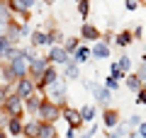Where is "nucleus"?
<instances>
[{
  "label": "nucleus",
  "instance_id": "23",
  "mask_svg": "<svg viewBox=\"0 0 146 138\" xmlns=\"http://www.w3.org/2000/svg\"><path fill=\"white\" fill-rule=\"evenodd\" d=\"M112 41H115L117 46H129L131 41H134V34H131L129 29H124V32H119V34H117V36H115Z\"/></svg>",
  "mask_w": 146,
  "mask_h": 138
},
{
  "label": "nucleus",
  "instance_id": "16",
  "mask_svg": "<svg viewBox=\"0 0 146 138\" xmlns=\"http://www.w3.org/2000/svg\"><path fill=\"white\" fill-rule=\"evenodd\" d=\"M90 56H95V58H107V56H110V44L100 39L98 44L90 49Z\"/></svg>",
  "mask_w": 146,
  "mask_h": 138
},
{
  "label": "nucleus",
  "instance_id": "24",
  "mask_svg": "<svg viewBox=\"0 0 146 138\" xmlns=\"http://www.w3.org/2000/svg\"><path fill=\"white\" fill-rule=\"evenodd\" d=\"M63 51L66 53H73L76 51V49H78V36H71V39H63Z\"/></svg>",
  "mask_w": 146,
  "mask_h": 138
},
{
  "label": "nucleus",
  "instance_id": "43",
  "mask_svg": "<svg viewBox=\"0 0 146 138\" xmlns=\"http://www.w3.org/2000/svg\"><path fill=\"white\" fill-rule=\"evenodd\" d=\"M0 109H3V104H0Z\"/></svg>",
  "mask_w": 146,
  "mask_h": 138
},
{
  "label": "nucleus",
  "instance_id": "15",
  "mask_svg": "<svg viewBox=\"0 0 146 138\" xmlns=\"http://www.w3.org/2000/svg\"><path fill=\"white\" fill-rule=\"evenodd\" d=\"M36 138H58V131H56L54 124L42 121V124H39V133H36Z\"/></svg>",
  "mask_w": 146,
  "mask_h": 138
},
{
  "label": "nucleus",
  "instance_id": "8",
  "mask_svg": "<svg viewBox=\"0 0 146 138\" xmlns=\"http://www.w3.org/2000/svg\"><path fill=\"white\" fill-rule=\"evenodd\" d=\"M46 58H49V63H54V66H66V63H71V61H73L71 53L63 51V46H51Z\"/></svg>",
  "mask_w": 146,
  "mask_h": 138
},
{
  "label": "nucleus",
  "instance_id": "39",
  "mask_svg": "<svg viewBox=\"0 0 146 138\" xmlns=\"http://www.w3.org/2000/svg\"><path fill=\"white\" fill-rule=\"evenodd\" d=\"M80 138H93V131H88L85 136H80Z\"/></svg>",
  "mask_w": 146,
  "mask_h": 138
},
{
  "label": "nucleus",
  "instance_id": "1",
  "mask_svg": "<svg viewBox=\"0 0 146 138\" xmlns=\"http://www.w3.org/2000/svg\"><path fill=\"white\" fill-rule=\"evenodd\" d=\"M36 119H39V121H46V124H56L58 119H61V107H58V104H54L51 99H44V102L39 104Z\"/></svg>",
  "mask_w": 146,
  "mask_h": 138
},
{
  "label": "nucleus",
  "instance_id": "5",
  "mask_svg": "<svg viewBox=\"0 0 146 138\" xmlns=\"http://www.w3.org/2000/svg\"><path fill=\"white\" fill-rule=\"evenodd\" d=\"M12 92H15L17 97H29L32 92H36V85H34V80H32L29 75H25V78H17L15 82H12Z\"/></svg>",
  "mask_w": 146,
  "mask_h": 138
},
{
  "label": "nucleus",
  "instance_id": "19",
  "mask_svg": "<svg viewBox=\"0 0 146 138\" xmlns=\"http://www.w3.org/2000/svg\"><path fill=\"white\" fill-rule=\"evenodd\" d=\"M46 39H49V46H61L63 44V34H61V29H56V27H51V29L46 32Z\"/></svg>",
  "mask_w": 146,
  "mask_h": 138
},
{
  "label": "nucleus",
  "instance_id": "7",
  "mask_svg": "<svg viewBox=\"0 0 146 138\" xmlns=\"http://www.w3.org/2000/svg\"><path fill=\"white\" fill-rule=\"evenodd\" d=\"M46 66H49V58H39V56L32 58V61H29V68H27V75L36 82L39 78H42V73L46 70Z\"/></svg>",
  "mask_w": 146,
  "mask_h": 138
},
{
  "label": "nucleus",
  "instance_id": "27",
  "mask_svg": "<svg viewBox=\"0 0 146 138\" xmlns=\"http://www.w3.org/2000/svg\"><path fill=\"white\" fill-rule=\"evenodd\" d=\"M88 12H90V0H78V15L88 20Z\"/></svg>",
  "mask_w": 146,
  "mask_h": 138
},
{
  "label": "nucleus",
  "instance_id": "40",
  "mask_svg": "<svg viewBox=\"0 0 146 138\" xmlns=\"http://www.w3.org/2000/svg\"><path fill=\"white\" fill-rule=\"evenodd\" d=\"M0 138H10V136H7V133H5V131H0Z\"/></svg>",
  "mask_w": 146,
  "mask_h": 138
},
{
  "label": "nucleus",
  "instance_id": "30",
  "mask_svg": "<svg viewBox=\"0 0 146 138\" xmlns=\"http://www.w3.org/2000/svg\"><path fill=\"white\" fill-rule=\"evenodd\" d=\"M124 133H127V124H117V126L112 128V133H110L107 138H122Z\"/></svg>",
  "mask_w": 146,
  "mask_h": 138
},
{
  "label": "nucleus",
  "instance_id": "6",
  "mask_svg": "<svg viewBox=\"0 0 146 138\" xmlns=\"http://www.w3.org/2000/svg\"><path fill=\"white\" fill-rule=\"evenodd\" d=\"M56 80H58V68L54 66V63H49V66H46V70L42 73V78H39V80H36L34 85H36V90H39V92H44L49 85H51V82H56Z\"/></svg>",
  "mask_w": 146,
  "mask_h": 138
},
{
  "label": "nucleus",
  "instance_id": "2",
  "mask_svg": "<svg viewBox=\"0 0 146 138\" xmlns=\"http://www.w3.org/2000/svg\"><path fill=\"white\" fill-rule=\"evenodd\" d=\"M7 68H10V73L15 75V80L17 78H25L27 75V68H29V61H27V56H25V51L22 49H17V53L7 61Z\"/></svg>",
  "mask_w": 146,
  "mask_h": 138
},
{
  "label": "nucleus",
  "instance_id": "10",
  "mask_svg": "<svg viewBox=\"0 0 146 138\" xmlns=\"http://www.w3.org/2000/svg\"><path fill=\"white\" fill-rule=\"evenodd\" d=\"M80 39H83V41H100V39H102V32H100L95 24H90V22H83Z\"/></svg>",
  "mask_w": 146,
  "mask_h": 138
},
{
  "label": "nucleus",
  "instance_id": "11",
  "mask_svg": "<svg viewBox=\"0 0 146 138\" xmlns=\"http://www.w3.org/2000/svg\"><path fill=\"white\" fill-rule=\"evenodd\" d=\"M44 102V97H42V92H39V95H36V92H32L29 97H25V109L29 114H34L36 116V112H39V104Z\"/></svg>",
  "mask_w": 146,
  "mask_h": 138
},
{
  "label": "nucleus",
  "instance_id": "31",
  "mask_svg": "<svg viewBox=\"0 0 146 138\" xmlns=\"http://www.w3.org/2000/svg\"><path fill=\"white\" fill-rule=\"evenodd\" d=\"M117 68H119L122 73H129V70H131V58H129V56H122L119 63H117Z\"/></svg>",
  "mask_w": 146,
  "mask_h": 138
},
{
  "label": "nucleus",
  "instance_id": "9",
  "mask_svg": "<svg viewBox=\"0 0 146 138\" xmlns=\"http://www.w3.org/2000/svg\"><path fill=\"white\" fill-rule=\"evenodd\" d=\"M61 119H66L71 128H80V124H83L80 112H78V109H73V107H61Z\"/></svg>",
  "mask_w": 146,
  "mask_h": 138
},
{
  "label": "nucleus",
  "instance_id": "28",
  "mask_svg": "<svg viewBox=\"0 0 146 138\" xmlns=\"http://www.w3.org/2000/svg\"><path fill=\"white\" fill-rule=\"evenodd\" d=\"M80 119H83V121H93V119H95V107H90V104L83 107V109H80Z\"/></svg>",
  "mask_w": 146,
  "mask_h": 138
},
{
  "label": "nucleus",
  "instance_id": "3",
  "mask_svg": "<svg viewBox=\"0 0 146 138\" xmlns=\"http://www.w3.org/2000/svg\"><path fill=\"white\" fill-rule=\"evenodd\" d=\"M3 112H5L7 116L22 119V116H25V99L17 97L15 92H10V95H7V99H5V104H3Z\"/></svg>",
  "mask_w": 146,
  "mask_h": 138
},
{
  "label": "nucleus",
  "instance_id": "26",
  "mask_svg": "<svg viewBox=\"0 0 146 138\" xmlns=\"http://www.w3.org/2000/svg\"><path fill=\"white\" fill-rule=\"evenodd\" d=\"M127 87H129L131 92H139V90H141V80H139V75H129V78H127Z\"/></svg>",
  "mask_w": 146,
  "mask_h": 138
},
{
  "label": "nucleus",
  "instance_id": "18",
  "mask_svg": "<svg viewBox=\"0 0 146 138\" xmlns=\"http://www.w3.org/2000/svg\"><path fill=\"white\" fill-rule=\"evenodd\" d=\"M7 32H5V36L10 39V44H15L17 46V41H20V36H22V32H20V24H15V22H7Z\"/></svg>",
  "mask_w": 146,
  "mask_h": 138
},
{
  "label": "nucleus",
  "instance_id": "35",
  "mask_svg": "<svg viewBox=\"0 0 146 138\" xmlns=\"http://www.w3.org/2000/svg\"><path fill=\"white\" fill-rule=\"evenodd\" d=\"M136 102H139V104H146V90H144V87H141L139 95H136Z\"/></svg>",
  "mask_w": 146,
  "mask_h": 138
},
{
  "label": "nucleus",
  "instance_id": "13",
  "mask_svg": "<svg viewBox=\"0 0 146 138\" xmlns=\"http://www.w3.org/2000/svg\"><path fill=\"white\" fill-rule=\"evenodd\" d=\"M102 124H105L107 128H115L117 124H119V112H117L115 107H107V109L102 112Z\"/></svg>",
  "mask_w": 146,
  "mask_h": 138
},
{
  "label": "nucleus",
  "instance_id": "17",
  "mask_svg": "<svg viewBox=\"0 0 146 138\" xmlns=\"http://www.w3.org/2000/svg\"><path fill=\"white\" fill-rule=\"evenodd\" d=\"M88 87L93 90V95H95V99H98V102H107L110 95H112L107 87H100V85H95V82H88Z\"/></svg>",
  "mask_w": 146,
  "mask_h": 138
},
{
  "label": "nucleus",
  "instance_id": "37",
  "mask_svg": "<svg viewBox=\"0 0 146 138\" xmlns=\"http://www.w3.org/2000/svg\"><path fill=\"white\" fill-rule=\"evenodd\" d=\"M127 10H136V0H127Z\"/></svg>",
  "mask_w": 146,
  "mask_h": 138
},
{
  "label": "nucleus",
  "instance_id": "38",
  "mask_svg": "<svg viewBox=\"0 0 146 138\" xmlns=\"http://www.w3.org/2000/svg\"><path fill=\"white\" fill-rule=\"evenodd\" d=\"M66 138H76V128H71V126H68V131H66Z\"/></svg>",
  "mask_w": 146,
  "mask_h": 138
},
{
  "label": "nucleus",
  "instance_id": "32",
  "mask_svg": "<svg viewBox=\"0 0 146 138\" xmlns=\"http://www.w3.org/2000/svg\"><path fill=\"white\" fill-rule=\"evenodd\" d=\"M110 75L115 78V80H122V78H124V75H127V73H122V70H119V68H117V63H112V68H110Z\"/></svg>",
  "mask_w": 146,
  "mask_h": 138
},
{
  "label": "nucleus",
  "instance_id": "29",
  "mask_svg": "<svg viewBox=\"0 0 146 138\" xmlns=\"http://www.w3.org/2000/svg\"><path fill=\"white\" fill-rule=\"evenodd\" d=\"M66 78H71V80H76L78 78V63H66Z\"/></svg>",
  "mask_w": 146,
  "mask_h": 138
},
{
  "label": "nucleus",
  "instance_id": "33",
  "mask_svg": "<svg viewBox=\"0 0 146 138\" xmlns=\"http://www.w3.org/2000/svg\"><path fill=\"white\" fill-rule=\"evenodd\" d=\"M105 87H107V90H110V92H112V90H117V87H119V80H115V78L110 75V78H107V80H105Z\"/></svg>",
  "mask_w": 146,
  "mask_h": 138
},
{
  "label": "nucleus",
  "instance_id": "22",
  "mask_svg": "<svg viewBox=\"0 0 146 138\" xmlns=\"http://www.w3.org/2000/svg\"><path fill=\"white\" fill-rule=\"evenodd\" d=\"M7 131H10V136H22V119L10 116L7 119Z\"/></svg>",
  "mask_w": 146,
  "mask_h": 138
},
{
  "label": "nucleus",
  "instance_id": "41",
  "mask_svg": "<svg viewBox=\"0 0 146 138\" xmlns=\"http://www.w3.org/2000/svg\"><path fill=\"white\" fill-rule=\"evenodd\" d=\"M141 87H144V90H146V80H144V85H141Z\"/></svg>",
  "mask_w": 146,
  "mask_h": 138
},
{
  "label": "nucleus",
  "instance_id": "12",
  "mask_svg": "<svg viewBox=\"0 0 146 138\" xmlns=\"http://www.w3.org/2000/svg\"><path fill=\"white\" fill-rule=\"evenodd\" d=\"M34 3L36 0H7V7H10V12H29Z\"/></svg>",
  "mask_w": 146,
  "mask_h": 138
},
{
  "label": "nucleus",
  "instance_id": "25",
  "mask_svg": "<svg viewBox=\"0 0 146 138\" xmlns=\"http://www.w3.org/2000/svg\"><path fill=\"white\" fill-rule=\"evenodd\" d=\"M10 7H7V3H3V0H0V24H7V22H10Z\"/></svg>",
  "mask_w": 146,
  "mask_h": 138
},
{
  "label": "nucleus",
  "instance_id": "42",
  "mask_svg": "<svg viewBox=\"0 0 146 138\" xmlns=\"http://www.w3.org/2000/svg\"><path fill=\"white\" fill-rule=\"evenodd\" d=\"M46 3H56V0H46Z\"/></svg>",
  "mask_w": 146,
  "mask_h": 138
},
{
  "label": "nucleus",
  "instance_id": "36",
  "mask_svg": "<svg viewBox=\"0 0 146 138\" xmlns=\"http://www.w3.org/2000/svg\"><path fill=\"white\" fill-rule=\"evenodd\" d=\"M139 124H141V116H139V114H134V116L129 119V126H139Z\"/></svg>",
  "mask_w": 146,
  "mask_h": 138
},
{
  "label": "nucleus",
  "instance_id": "20",
  "mask_svg": "<svg viewBox=\"0 0 146 138\" xmlns=\"http://www.w3.org/2000/svg\"><path fill=\"white\" fill-rule=\"evenodd\" d=\"M32 46H34V49H39V46H49L46 32H39V29L32 32Z\"/></svg>",
  "mask_w": 146,
  "mask_h": 138
},
{
  "label": "nucleus",
  "instance_id": "34",
  "mask_svg": "<svg viewBox=\"0 0 146 138\" xmlns=\"http://www.w3.org/2000/svg\"><path fill=\"white\" fill-rule=\"evenodd\" d=\"M136 136H139V138H146V124H144V121L136 126Z\"/></svg>",
  "mask_w": 146,
  "mask_h": 138
},
{
  "label": "nucleus",
  "instance_id": "21",
  "mask_svg": "<svg viewBox=\"0 0 146 138\" xmlns=\"http://www.w3.org/2000/svg\"><path fill=\"white\" fill-rule=\"evenodd\" d=\"M73 63H85L90 58V49L88 46H78V49H76V51H73Z\"/></svg>",
  "mask_w": 146,
  "mask_h": 138
},
{
  "label": "nucleus",
  "instance_id": "4",
  "mask_svg": "<svg viewBox=\"0 0 146 138\" xmlns=\"http://www.w3.org/2000/svg\"><path fill=\"white\" fill-rule=\"evenodd\" d=\"M46 90H49V97L46 99H51V102L58 104V107H66V82H63L61 78H58L56 82H51Z\"/></svg>",
  "mask_w": 146,
  "mask_h": 138
},
{
  "label": "nucleus",
  "instance_id": "14",
  "mask_svg": "<svg viewBox=\"0 0 146 138\" xmlns=\"http://www.w3.org/2000/svg\"><path fill=\"white\" fill-rule=\"evenodd\" d=\"M39 119H29L27 124H22V136L25 138H36V133H39Z\"/></svg>",
  "mask_w": 146,
  "mask_h": 138
}]
</instances>
